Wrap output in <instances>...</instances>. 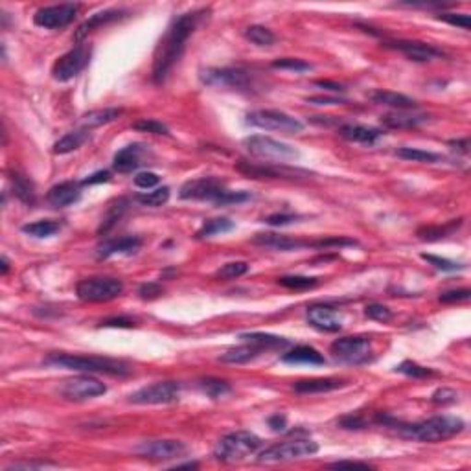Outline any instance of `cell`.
<instances>
[{"label": "cell", "instance_id": "obj_41", "mask_svg": "<svg viewBox=\"0 0 471 471\" xmlns=\"http://www.w3.org/2000/svg\"><path fill=\"white\" fill-rule=\"evenodd\" d=\"M396 155L403 160H412V163H438L440 155L431 151H423V149H416V147H401L396 151Z\"/></svg>", "mask_w": 471, "mask_h": 471}, {"label": "cell", "instance_id": "obj_34", "mask_svg": "<svg viewBox=\"0 0 471 471\" xmlns=\"http://www.w3.org/2000/svg\"><path fill=\"white\" fill-rule=\"evenodd\" d=\"M427 120V116H414V114L405 113H392L381 116V124L389 129H412L423 124Z\"/></svg>", "mask_w": 471, "mask_h": 471}, {"label": "cell", "instance_id": "obj_54", "mask_svg": "<svg viewBox=\"0 0 471 471\" xmlns=\"http://www.w3.org/2000/svg\"><path fill=\"white\" fill-rule=\"evenodd\" d=\"M298 219H300V216H297V214H273V216L266 217L264 221L271 227H286V225L297 223Z\"/></svg>", "mask_w": 471, "mask_h": 471}, {"label": "cell", "instance_id": "obj_18", "mask_svg": "<svg viewBox=\"0 0 471 471\" xmlns=\"http://www.w3.org/2000/svg\"><path fill=\"white\" fill-rule=\"evenodd\" d=\"M385 46L398 50V52L405 55L407 59L414 61V63H429V61L444 57L442 50H438L433 44L420 43V41H392V43H387Z\"/></svg>", "mask_w": 471, "mask_h": 471}, {"label": "cell", "instance_id": "obj_22", "mask_svg": "<svg viewBox=\"0 0 471 471\" xmlns=\"http://www.w3.org/2000/svg\"><path fill=\"white\" fill-rule=\"evenodd\" d=\"M140 247V238H136V236H125V238L109 239V241H103L102 245H98L96 256L100 260H105V258H111L114 255H135Z\"/></svg>", "mask_w": 471, "mask_h": 471}, {"label": "cell", "instance_id": "obj_26", "mask_svg": "<svg viewBox=\"0 0 471 471\" xmlns=\"http://www.w3.org/2000/svg\"><path fill=\"white\" fill-rule=\"evenodd\" d=\"M339 135L348 142H355V144H364V146H374L376 142L381 138V131L376 127H367V125L359 124H347L339 127Z\"/></svg>", "mask_w": 471, "mask_h": 471}, {"label": "cell", "instance_id": "obj_48", "mask_svg": "<svg viewBox=\"0 0 471 471\" xmlns=\"http://www.w3.org/2000/svg\"><path fill=\"white\" fill-rule=\"evenodd\" d=\"M438 21H444L451 26L462 28V30H470L471 17L466 13H440Z\"/></svg>", "mask_w": 471, "mask_h": 471}, {"label": "cell", "instance_id": "obj_20", "mask_svg": "<svg viewBox=\"0 0 471 471\" xmlns=\"http://www.w3.org/2000/svg\"><path fill=\"white\" fill-rule=\"evenodd\" d=\"M309 324L326 333H335L342 328V320L335 309L324 304H315L308 309Z\"/></svg>", "mask_w": 471, "mask_h": 471}, {"label": "cell", "instance_id": "obj_53", "mask_svg": "<svg viewBox=\"0 0 471 471\" xmlns=\"http://www.w3.org/2000/svg\"><path fill=\"white\" fill-rule=\"evenodd\" d=\"M431 400H433V403H438V405H450V403L459 401V392H455L453 389H438Z\"/></svg>", "mask_w": 471, "mask_h": 471}, {"label": "cell", "instance_id": "obj_37", "mask_svg": "<svg viewBox=\"0 0 471 471\" xmlns=\"http://www.w3.org/2000/svg\"><path fill=\"white\" fill-rule=\"evenodd\" d=\"M232 228L234 223L230 221V219H227V217H216V219H208V221H205V225L195 232V238L197 239L212 238V236H216V234L230 232Z\"/></svg>", "mask_w": 471, "mask_h": 471}, {"label": "cell", "instance_id": "obj_13", "mask_svg": "<svg viewBox=\"0 0 471 471\" xmlns=\"http://www.w3.org/2000/svg\"><path fill=\"white\" fill-rule=\"evenodd\" d=\"M179 381H158L133 392L129 396V401L135 405H164L179 400Z\"/></svg>", "mask_w": 471, "mask_h": 471}, {"label": "cell", "instance_id": "obj_6", "mask_svg": "<svg viewBox=\"0 0 471 471\" xmlns=\"http://www.w3.org/2000/svg\"><path fill=\"white\" fill-rule=\"evenodd\" d=\"M243 147L260 160H269L275 164H287L300 157L298 149L280 140H275L271 136L252 135L243 138Z\"/></svg>", "mask_w": 471, "mask_h": 471}, {"label": "cell", "instance_id": "obj_45", "mask_svg": "<svg viewBox=\"0 0 471 471\" xmlns=\"http://www.w3.org/2000/svg\"><path fill=\"white\" fill-rule=\"evenodd\" d=\"M249 271V264L247 261H230L217 271V278L221 280H234V278L243 277L245 273Z\"/></svg>", "mask_w": 471, "mask_h": 471}, {"label": "cell", "instance_id": "obj_46", "mask_svg": "<svg viewBox=\"0 0 471 471\" xmlns=\"http://www.w3.org/2000/svg\"><path fill=\"white\" fill-rule=\"evenodd\" d=\"M396 372H400L403 376H409V378L422 379V378H431L433 376V370L425 369V367H420L414 361H403L401 364L396 367Z\"/></svg>", "mask_w": 471, "mask_h": 471}, {"label": "cell", "instance_id": "obj_52", "mask_svg": "<svg viewBox=\"0 0 471 471\" xmlns=\"http://www.w3.org/2000/svg\"><path fill=\"white\" fill-rule=\"evenodd\" d=\"M339 425L342 429H348V431H359V429H364L369 425V420L364 416H359V414H348V416H342L339 420Z\"/></svg>", "mask_w": 471, "mask_h": 471}, {"label": "cell", "instance_id": "obj_60", "mask_svg": "<svg viewBox=\"0 0 471 471\" xmlns=\"http://www.w3.org/2000/svg\"><path fill=\"white\" fill-rule=\"evenodd\" d=\"M269 427L273 429V431H284V429L287 427V418L284 416V414H275V416L269 418Z\"/></svg>", "mask_w": 471, "mask_h": 471}, {"label": "cell", "instance_id": "obj_59", "mask_svg": "<svg viewBox=\"0 0 471 471\" xmlns=\"http://www.w3.org/2000/svg\"><path fill=\"white\" fill-rule=\"evenodd\" d=\"M306 102L313 103V105H342V103H347L344 100H341V98H330V96L308 98Z\"/></svg>", "mask_w": 471, "mask_h": 471}, {"label": "cell", "instance_id": "obj_50", "mask_svg": "<svg viewBox=\"0 0 471 471\" xmlns=\"http://www.w3.org/2000/svg\"><path fill=\"white\" fill-rule=\"evenodd\" d=\"M470 297H471L470 289H468V287H462V289H451V291L442 293L438 297V300L444 304H455L466 302V300H470Z\"/></svg>", "mask_w": 471, "mask_h": 471}, {"label": "cell", "instance_id": "obj_5", "mask_svg": "<svg viewBox=\"0 0 471 471\" xmlns=\"http://www.w3.org/2000/svg\"><path fill=\"white\" fill-rule=\"evenodd\" d=\"M261 447V438L256 436L250 431H234L228 433L227 436H223L217 444L214 456L217 461L227 462V464H234V462L245 461L247 456Z\"/></svg>", "mask_w": 471, "mask_h": 471}, {"label": "cell", "instance_id": "obj_21", "mask_svg": "<svg viewBox=\"0 0 471 471\" xmlns=\"http://www.w3.org/2000/svg\"><path fill=\"white\" fill-rule=\"evenodd\" d=\"M149 146H144V144H129L125 146L124 149H120L116 155H114L113 166L118 174H131L133 169H136L138 166H142V160L146 157L149 149Z\"/></svg>", "mask_w": 471, "mask_h": 471}, {"label": "cell", "instance_id": "obj_63", "mask_svg": "<svg viewBox=\"0 0 471 471\" xmlns=\"http://www.w3.org/2000/svg\"><path fill=\"white\" fill-rule=\"evenodd\" d=\"M450 146L461 153L470 151V140H468V138H462V140H451Z\"/></svg>", "mask_w": 471, "mask_h": 471}, {"label": "cell", "instance_id": "obj_47", "mask_svg": "<svg viewBox=\"0 0 471 471\" xmlns=\"http://www.w3.org/2000/svg\"><path fill=\"white\" fill-rule=\"evenodd\" d=\"M364 315L369 319L378 320V322H389L392 319V311L387 306H383V304H369L364 308Z\"/></svg>", "mask_w": 471, "mask_h": 471}, {"label": "cell", "instance_id": "obj_44", "mask_svg": "<svg viewBox=\"0 0 471 471\" xmlns=\"http://www.w3.org/2000/svg\"><path fill=\"white\" fill-rule=\"evenodd\" d=\"M273 68H280V71H291V72H308L311 71L313 66L309 65L308 61L298 59V57H282V59L273 61Z\"/></svg>", "mask_w": 471, "mask_h": 471}, {"label": "cell", "instance_id": "obj_39", "mask_svg": "<svg viewBox=\"0 0 471 471\" xmlns=\"http://www.w3.org/2000/svg\"><path fill=\"white\" fill-rule=\"evenodd\" d=\"M245 37L249 39L250 43L256 44V46H273L277 43V37L275 33L266 26H260V24H255V26H249L245 30Z\"/></svg>", "mask_w": 471, "mask_h": 471}, {"label": "cell", "instance_id": "obj_61", "mask_svg": "<svg viewBox=\"0 0 471 471\" xmlns=\"http://www.w3.org/2000/svg\"><path fill=\"white\" fill-rule=\"evenodd\" d=\"M331 468H361V470H370V466L367 464V462H358V461H339V462H333L331 464Z\"/></svg>", "mask_w": 471, "mask_h": 471}, {"label": "cell", "instance_id": "obj_51", "mask_svg": "<svg viewBox=\"0 0 471 471\" xmlns=\"http://www.w3.org/2000/svg\"><path fill=\"white\" fill-rule=\"evenodd\" d=\"M422 258L425 261H429L431 266L436 267V269H440V271H459V269H462V267H464V266H461V264H455V261L445 260V258H440V256L422 255Z\"/></svg>", "mask_w": 471, "mask_h": 471}, {"label": "cell", "instance_id": "obj_17", "mask_svg": "<svg viewBox=\"0 0 471 471\" xmlns=\"http://www.w3.org/2000/svg\"><path fill=\"white\" fill-rule=\"evenodd\" d=\"M135 451L142 459L149 461H172L185 455L186 445L181 440H147L142 442Z\"/></svg>", "mask_w": 471, "mask_h": 471}, {"label": "cell", "instance_id": "obj_30", "mask_svg": "<svg viewBox=\"0 0 471 471\" xmlns=\"http://www.w3.org/2000/svg\"><path fill=\"white\" fill-rule=\"evenodd\" d=\"M284 363H304V364H324L326 359L322 358V353L319 350H315L313 347H295L291 352H287L282 355Z\"/></svg>", "mask_w": 471, "mask_h": 471}, {"label": "cell", "instance_id": "obj_24", "mask_svg": "<svg viewBox=\"0 0 471 471\" xmlns=\"http://www.w3.org/2000/svg\"><path fill=\"white\" fill-rule=\"evenodd\" d=\"M342 387H347V381L337 378H311L293 383V390L298 394H324V392H331V390L342 389Z\"/></svg>", "mask_w": 471, "mask_h": 471}, {"label": "cell", "instance_id": "obj_3", "mask_svg": "<svg viewBox=\"0 0 471 471\" xmlns=\"http://www.w3.org/2000/svg\"><path fill=\"white\" fill-rule=\"evenodd\" d=\"M394 427L398 429V433L407 436V438L434 444V442L453 438L455 434L462 433L466 423L462 418L456 416H433L420 423H412V425H403V423L396 422Z\"/></svg>", "mask_w": 471, "mask_h": 471}, {"label": "cell", "instance_id": "obj_16", "mask_svg": "<svg viewBox=\"0 0 471 471\" xmlns=\"http://www.w3.org/2000/svg\"><path fill=\"white\" fill-rule=\"evenodd\" d=\"M80 6L77 4H59V6H48V8H41L37 13L33 15V22L46 30H59V28L68 26L77 15Z\"/></svg>", "mask_w": 471, "mask_h": 471}, {"label": "cell", "instance_id": "obj_9", "mask_svg": "<svg viewBox=\"0 0 471 471\" xmlns=\"http://www.w3.org/2000/svg\"><path fill=\"white\" fill-rule=\"evenodd\" d=\"M77 298L83 302H109L124 293V282L118 278L94 277L85 278L76 287Z\"/></svg>", "mask_w": 471, "mask_h": 471}, {"label": "cell", "instance_id": "obj_58", "mask_svg": "<svg viewBox=\"0 0 471 471\" xmlns=\"http://www.w3.org/2000/svg\"><path fill=\"white\" fill-rule=\"evenodd\" d=\"M109 179H111V174H109L107 169H102V172H96V174H93L91 177H87V179L83 181L82 185L83 186L102 185V183H107Z\"/></svg>", "mask_w": 471, "mask_h": 471}, {"label": "cell", "instance_id": "obj_64", "mask_svg": "<svg viewBox=\"0 0 471 471\" xmlns=\"http://www.w3.org/2000/svg\"><path fill=\"white\" fill-rule=\"evenodd\" d=\"M8 271H10V261H8V258H6V256H2V277H6V275H8Z\"/></svg>", "mask_w": 471, "mask_h": 471}, {"label": "cell", "instance_id": "obj_27", "mask_svg": "<svg viewBox=\"0 0 471 471\" xmlns=\"http://www.w3.org/2000/svg\"><path fill=\"white\" fill-rule=\"evenodd\" d=\"M372 102L379 103V105H387L396 111H407V109H416L418 103L412 98L405 96V94L392 93V91H376L372 93Z\"/></svg>", "mask_w": 471, "mask_h": 471}, {"label": "cell", "instance_id": "obj_35", "mask_svg": "<svg viewBox=\"0 0 471 471\" xmlns=\"http://www.w3.org/2000/svg\"><path fill=\"white\" fill-rule=\"evenodd\" d=\"M61 230V223L59 221H52V219H41V221L35 223H28L22 227V232L32 236V238L43 239V238H50Z\"/></svg>", "mask_w": 471, "mask_h": 471}, {"label": "cell", "instance_id": "obj_12", "mask_svg": "<svg viewBox=\"0 0 471 471\" xmlns=\"http://www.w3.org/2000/svg\"><path fill=\"white\" fill-rule=\"evenodd\" d=\"M333 358L347 364H363L370 359L372 353V341L369 337H342L331 342L330 347Z\"/></svg>", "mask_w": 471, "mask_h": 471}, {"label": "cell", "instance_id": "obj_42", "mask_svg": "<svg viewBox=\"0 0 471 471\" xmlns=\"http://www.w3.org/2000/svg\"><path fill=\"white\" fill-rule=\"evenodd\" d=\"M168 199H169V188H168V186H163V188L153 190V192H147V194L136 195V201H138V203H142L144 206H153V208L166 205V203H168Z\"/></svg>", "mask_w": 471, "mask_h": 471}, {"label": "cell", "instance_id": "obj_25", "mask_svg": "<svg viewBox=\"0 0 471 471\" xmlns=\"http://www.w3.org/2000/svg\"><path fill=\"white\" fill-rule=\"evenodd\" d=\"M122 17H125L124 10H105L100 11V13H94V15H91V19H87L83 24H80V28L74 33V41L80 43V41L87 37L89 33H93L94 30L105 26V24H111L114 21H120Z\"/></svg>", "mask_w": 471, "mask_h": 471}, {"label": "cell", "instance_id": "obj_38", "mask_svg": "<svg viewBox=\"0 0 471 471\" xmlns=\"http://www.w3.org/2000/svg\"><path fill=\"white\" fill-rule=\"evenodd\" d=\"M241 339L247 342H255V344H258V347H261L264 350H273V348H286L287 344H289V341L287 339H284V337H278V335H271V333H256V331H252V333H241Z\"/></svg>", "mask_w": 471, "mask_h": 471}, {"label": "cell", "instance_id": "obj_11", "mask_svg": "<svg viewBox=\"0 0 471 471\" xmlns=\"http://www.w3.org/2000/svg\"><path fill=\"white\" fill-rule=\"evenodd\" d=\"M236 169L239 174L250 179H302L308 177L309 172L306 169L291 168L287 164H275V163H250V160H239L236 164Z\"/></svg>", "mask_w": 471, "mask_h": 471}, {"label": "cell", "instance_id": "obj_55", "mask_svg": "<svg viewBox=\"0 0 471 471\" xmlns=\"http://www.w3.org/2000/svg\"><path fill=\"white\" fill-rule=\"evenodd\" d=\"M158 181H160V177L157 174H153V172H142V174H138L135 177V186L142 190H149L153 186H157Z\"/></svg>", "mask_w": 471, "mask_h": 471}, {"label": "cell", "instance_id": "obj_2", "mask_svg": "<svg viewBox=\"0 0 471 471\" xmlns=\"http://www.w3.org/2000/svg\"><path fill=\"white\" fill-rule=\"evenodd\" d=\"M181 199L194 201H210L217 206L239 205L250 199L247 192H230L221 179L217 177H201V179L188 181L181 186Z\"/></svg>", "mask_w": 471, "mask_h": 471}, {"label": "cell", "instance_id": "obj_7", "mask_svg": "<svg viewBox=\"0 0 471 471\" xmlns=\"http://www.w3.org/2000/svg\"><path fill=\"white\" fill-rule=\"evenodd\" d=\"M199 77L208 87L230 89L239 93H250L255 89V76L245 68H206L201 71Z\"/></svg>", "mask_w": 471, "mask_h": 471}, {"label": "cell", "instance_id": "obj_62", "mask_svg": "<svg viewBox=\"0 0 471 471\" xmlns=\"http://www.w3.org/2000/svg\"><path fill=\"white\" fill-rule=\"evenodd\" d=\"M317 87H322L326 91H331V93H344V87L341 83H333V82H326V80H320V82H315Z\"/></svg>", "mask_w": 471, "mask_h": 471}, {"label": "cell", "instance_id": "obj_32", "mask_svg": "<svg viewBox=\"0 0 471 471\" xmlns=\"http://www.w3.org/2000/svg\"><path fill=\"white\" fill-rule=\"evenodd\" d=\"M124 114L122 109L109 107V109H96V111H91V113L83 114L82 124L85 129H91V127H100V125L111 124V122H116Z\"/></svg>", "mask_w": 471, "mask_h": 471}, {"label": "cell", "instance_id": "obj_29", "mask_svg": "<svg viewBox=\"0 0 471 471\" xmlns=\"http://www.w3.org/2000/svg\"><path fill=\"white\" fill-rule=\"evenodd\" d=\"M129 208V201L125 197H120V199H114L111 205L107 206V212L103 214L102 225L98 228V234H107L109 230H113L116 227V223L124 217V214Z\"/></svg>", "mask_w": 471, "mask_h": 471}, {"label": "cell", "instance_id": "obj_10", "mask_svg": "<svg viewBox=\"0 0 471 471\" xmlns=\"http://www.w3.org/2000/svg\"><path fill=\"white\" fill-rule=\"evenodd\" d=\"M247 124L260 127L266 131H278V133H286V135H297L302 133L304 124L295 116L282 113V111H275V109H260V111H252L247 114Z\"/></svg>", "mask_w": 471, "mask_h": 471}, {"label": "cell", "instance_id": "obj_49", "mask_svg": "<svg viewBox=\"0 0 471 471\" xmlns=\"http://www.w3.org/2000/svg\"><path fill=\"white\" fill-rule=\"evenodd\" d=\"M136 131H144V133H153V135H168V127L157 120H140L133 125Z\"/></svg>", "mask_w": 471, "mask_h": 471}, {"label": "cell", "instance_id": "obj_1", "mask_svg": "<svg viewBox=\"0 0 471 471\" xmlns=\"http://www.w3.org/2000/svg\"><path fill=\"white\" fill-rule=\"evenodd\" d=\"M201 15H205V11H190V13L177 17L169 24L168 32L160 39V43L155 50V57H153L151 77L157 85L164 83L172 68L179 63L181 55L186 48V41L199 24Z\"/></svg>", "mask_w": 471, "mask_h": 471}, {"label": "cell", "instance_id": "obj_14", "mask_svg": "<svg viewBox=\"0 0 471 471\" xmlns=\"http://www.w3.org/2000/svg\"><path fill=\"white\" fill-rule=\"evenodd\" d=\"M91 55H93L91 44H77L76 48H72L71 52H66L55 61L52 76L57 82H71L72 77H76L89 65Z\"/></svg>", "mask_w": 471, "mask_h": 471}, {"label": "cell", "instance_id": "obj_19", "mask_svg": "<svg viewBox=\"0 0 471 471\" xmlns=\"http://www.w3.org/2000/svg\"><path fill=\"white\" fill-rule=\"evenodd\" d=\"M255 245H261V247H267V249L280 250V252H289V250H302L313 247L315 241H308V239H297L289 238V236H282V234L267 232V234H256L255 239H252Z\"/></svg>", "mask_w": 471, "mask_h": 471}, {"label": "cell", "instance_id": "obj_4", "mask_svg": "<svg viewBox=\"0 0 471 471\" xmlns=\"http://www.w3.org/2000/svg\"><path fill=\"white\" fill-rule=\"evenodd\" d=\"M46 364L61 367V369L76 370V372H89V374H109V376H127L131 372L129 364L118 359L94 358V355H72V353H50Z\"/></svg>", "mask_w": 471, "mask_h": 471}, {"label": "cell", "instance_id": "obj_23", "mask_svg": "<svg viewBox=\"0 0 471 471\" xmlns=\"http://www.w3.org/2000/svg\"><path fill=\"white\" fill-rule=\"evenodd\" d=\"M82 199V188L77 183H61V185H55L48 190L46 194V201L54 208H66V206L74 205L77 201Z\"/></svg>", "mask_w": 471, "mask_h": 471}, {"label": "cell", "instance_id": "obj_33", "mask_svg": "<svg viewBox=\"0 0 471 471\" xmlns=\"http://www.w3.org/2000/svg\"><path fill=\"white\" fill-rule=\"evenodd\" d=\"M10 183L17 199L30 206L35 203V186H33V183L28 179L26 175L19 174V172H13V174L10 175Z\"/></svg>", "mask_w": 471, "mask_h": 471}, {"label": "cell", "instance_id": "obj_28", "mask_svg": "<svg viewBox=\"0 0 471 471\" xmlns=\"http://www.w3.org/2000/svg\"><path fill=\"white\" fill-rule=\"evenodd\" d=\"M261 352H264V348L255 344V342H247V344H241V347L230 348V350L223 353L219 359H221L223 363L228 364H243L258 358Z\"/></svg>", "mask_w": 471, "mask_h": 471}, {"label": "cell", "instance_id": "obj_36", "mask_svg": "<svg viewBox=\"0 0 471 471\" xmlns=\"http://www.w3.org/2000/svg\"><path fill=\"white\" fill-rule=\"evenodd\" d=\"M461 227L462 219H455V221L447 223L444 227H423L418 230V238L423 239V241H438V239H444L453 232H456Z\"/></svg>", "mask_w": 471, "mask_h": 471}, {"label": "cell", "instance_id": "obj_56", "mask_svg": "<svg viewBox=\"0 0 471 471\" xmlns=\"http://www.w3.org/2000/svg\"><path fill=\"white\" fill-rule=\"evenodd\" d=\"M138 295H140V298H144V300H153V298H157L163 295V287L158 286V284H144V286H140V289H138Z\"/></svg>", "mask_w": 471, "mask_h": 471}, {"label": "cell", "instance_id": "obj_57", "mask_svg": "<svg viewBox=\"0 0 471 471\" xmlns=\"http://www.w3.org/2000/svg\"><path fill=\"white\" fill-rule=\"evenodd\" d=\"M103 328H133L135 320L129 319V317H113V319H105L102 320Z\"/></svg>", "mask_w": 471, "mask_h": 471}, {"label": "cell", "instance_id": "obj_15", "mask_svg": "<svg viewBox=\"0 0 471 471\" xmlns=\"http://www.w3.org/2000/svg\"><path fill=\"white\" fill-rule=\"evenodd\" d=\"M107 392V387L91 376H77V378L65 379L59 387V394L68 401L93 400Z\"/></svg>", "mask_w": 471, "mask_h": 471}, {"label": "cell", "instance_id": "obj_43", "mask_svg": "<svg viewBox=\"0 0 471 471\" xmlns=\"http://www.w3.org/2000/svg\"><path fill=\"white\" fill-rule=\"evenodd\" d=\"M278 284L286 289H293V291H304V289H311L319 284L317 278L309 277H282L278 278Z\"/></svg>", "mask_w": 471, "mask_h": 471}, {"label": "cell", "instance_id": "obj_40", "mask_svg": "<svg viewBox=\"0 0 471 471\" xmlns=\"http://www.w3.org/2000/svg\"><path fill=\"white\" fill-rule=\"evenodd\" d=\"M199 389L205 392L208 398L212 400H217V398H223L230 392V385L227 381L217 378H205L199 381Z\"/></svg>", "mask_w": 471, "mask_h": 471}, {"label": "cell", "instance_id": "obj_31", "mask_svg": "<svg viewBox=\"0 0 471 471\" xmlns=\"http://www.w3.org/2000/svg\"><path fill=\"white\" fill-rule=\"evenodd\" d=\"M89 138H91V133H89V129H85V127L71 131V133H66L61 140L55 142L54 153L55 155H66V153L76 151V149H80Z\"/></svg>", "mask_w": 471, "mask_h": 471}, {"label": "cell", "instance_id": "obj_8", "mask_svg": "<svg viewBox=\"0 0 471 471\" xmlns=\"http://www.w3.org/2000/svg\"><path fill=\"white\" fill-rule=\"evenodd\" d=\"M317 451H319V444L313 442V440H287V442L275 444L271 447H267L266 451H261L260 456H258V462L260 464H278V462L300 461V459L315 455Z\"/></svg>", "mask_w": 471, "mask_h": 471}]
</instances>
